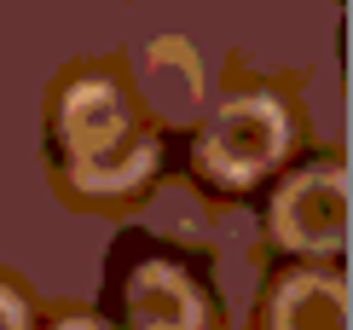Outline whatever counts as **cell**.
I'll list each match as a JSON object with an SVG mask.
<instances>
[{"label":"cell","instance_id":"2","mask_svg":"<svg viewBox=\"0 0 353 330\" xmlns=\"http://www.w3.org/2000/svg\"><path fill=\"white\" fill-rule=\"evenodd\" d=\"M284 110H278V99L267 93H249V99H232L214 110L209 133H203V168L214 179H232V186H243V179H255L261 168H272L278 151H284Z\"/></svg>","mask_w":353,"mask_h":330},{"label":"cell","instance_id":"3","mask_svg":"<svg viewBox=\"0 0 353 330\" xmlns=\"http://www.w3.org/2000/svg\"><path fill=\"white\" fill-rule=\"evenodd\" d=\"M272 232L284 249L325 255L347 237V168H301L272 203Z\"/></svg>","mask_w":353,"mask_h":330},{"label":"cell","instance_id":"5","mask_svg":"<svg viewBox=\"0 0 353 330\" xmlns=\"http://www.w3.org/2000/svg\"><path fill=\"white\" fill-rule=\"evenodd\" d=\"M272 330H347L342 278H319V273L290 278L272 302Z\"/></svg>","mask_w":353,"mask_h":330},{"label":"cell","instance_id":"1","mask_svg":"<svg viewBox=\"0 0 353 330\" xmlns=\"http://www.w3.org/2000/svg\"><path fill=\"white\" fill-rule=\"evenodd\" d=\"M64 145L81 191H128L151 174L157 145L128 128V110L110 81H81L64 99Z\"/></svg>","mask_w":353,"mask_h":330},{"label":"cell","instance_id":"7","mask_svg":"<svg viewBox=\"0 0 353 330\" xmlns=\"http://www.w3.org/2000/svg\"><path fill=\"white\" fill-rule=\"evenodd\" d=\"M58 330H105V324H93V319H70V324H58Z\"/></svg>","mask_w":353,"mask_h":330},{"label":"cell","instance_id":"4","mask_svg":"<svg viewBox=\"0 0 353 330\" xmlns=\"http://www.w3.org/2000/svg\"><path fill=\"white\" fill-rule=\"evenodd\" d=\"M128 319H134V330H197L203 324V295L185 284L180 266L145 261L128 278Z\"/></svg>","mask_w":353,"mask_h":330},{"label":"cell","instance_id":"6","mask_svg":"<svg viewBox=\"0 0 353 330\" xmlns=\"http://www.w3.org/2000/svg\"><path fill=\"white\" fill-rule=\"evenodd\" d=\"M0 330H29V313L12 290H0Z\"/></svg>","mask_w":353,"mask_h":330}]
</instances>
